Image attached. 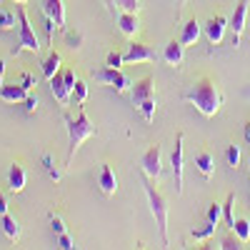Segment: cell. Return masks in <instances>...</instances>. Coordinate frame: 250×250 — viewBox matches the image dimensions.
<instances>
[{"mask_svg":"<svg viewBox=\"0 0 250 250\" xmlns=\"http://www.w3.org/2000/svg\"><path fill=\"white\" fill-rule=\"evenodd\" d=\"M183 100L193 103V105H195L205 118H213V115L220 110V105H223V93H220V88L215 85V80L203 78V80H198L188 93H183Z\"/></svg>","mask_w":250,"mask_h":250,"instance_id":"6da1fadb","label":"cell"},{"mask_svg":"<svg viewBox=\"0 0 250 250\" xmlns=\"http://www.w3.org/2000/svg\"><path fill=\"white\" fill-rule=\"evenodd\" d=\"M65 125H68V165H70L73 158H75V153L80 150V145L85 143L88 138L95 135V125L90 123V118H88L85 110H80L78 118H73V115L65 113Z\"/></svg>","mask_w":250,"mask_h":250,"instance_id":"7a4b0ae2","label":"cell"},{"mask_svg":"<svg viewBox=\"0 0 250 250\" xmlns=\"http://www.w3.org/2000/svg\"><path fill=\"white\" fill-rule=\"evenodd\" d=\"M143 185H145V195H148L150 210H153V215L158 220V228H160V240H163V245H170V238H168V198L153 185V178L145 175Z\"/></svg>","mask_w":250,"mask_h":250,"instance_id":"3957f363","label":"cell"},{"mask_svg":"<svg viewBox=\"0 0 250 250\" xmlns=\"http://www.w3.org/2000/svg\"><path fill=\"white\" fill-rule=\"evenodd\" d=\"M18 28H20V45H15L13 55H20V50H33V53H38V50H40V40H38L35 28L30 25V18H28L25 8H18Z\"/></svg>","mask_w":250,"mask_h":250,"instance_id":"277c9868","label":"cell"},{"mask_svg":"<svg viewBox=\"0 0 250 250\" xmlns=\"http://www.w3.org/2000/svg\"><path fill=\"white\" fill-rule=\"evenodd\" d=\"M95 78H98L100 83H105V85L115 88V93H125V90H130V85H133V80L125 75L120 68H110V65H105L103 70H98Z\"/></svg>","mask_w":250,"mask_h":250,"instance_id":"5b68a950","label":"cell"},{"mask_svg":"<svg viewBox=\"0 0 250 250\" xmlns=\"http://www.w3.org/2000/svg\"><path fill=\"white\" fill-rule=\"evenodd\" d=\"M140 168H143V173H145V175L153 178V180H158V178H160V170H163L160 145H150V148L145 150V155H143V160H140Z\"/></svg>","mask_w":250,"mask_h":250,"instance_id":"8992f818","label":"cell"},{"mask_svg":"<svg viewBox=\"0 0 250 250\" xmlns=\"http://www.w3.org/2000/svg\"><path fill=\"white\" fill-rule=\"evenodd\" d=\"M225 28H228V18L223 13H215L208 18V23H205V35L208 40H210V45H218L223 35H225Z\"/></svg>","mask_w":250,"mask_h":250,"instance_id":"52a82bcc","label":"cell"},{"mask_svg":"<svg viewBox=\"0 0 250 250\" xmlns=\"http://www.w3.org/2000/svg\"><path fill=\"white\" fill-rule=\"evenodd\" d=\"M130 95H133V105H135V108H140V105H143L145 100L155 98L153 78L148 75V78H140L138 83H133V85H130Z\"/></svg>","mask_w":250,"mask_h":250,"instance_id":"ba28073f","label":"cell"},{"mask_svg":"<svg viewBox=\"0 0 250 250\" xmlns=\"http://www.w3.org/2000/svg\"><path fill=\"white\" fill-rule=\"evenodd\" d=\"M245 23H248V0H240L235 5V13L230 18V30H233V45L238 48L240 45V35L245 30Z\"/></svg>","mask_w":250,"mask_h":250,"instance_id":"9c48e42d","label":"cell"},{"mask_svg":"<svg viewBox=\"0 0 250 250\" xmlns=\"http://www.w3.org/2000/svg\"><path fill=\"white\" fill-rule=\"evenodd\" d=\"M125 62H153L158 55L150 45H145V43H130L128 50L123 53Z\"/></svg>","mask_w":250,"mask_h":250,"instance_id":"30bf717a","label":"cell"},{"mask_svg":"<svg viewBox=\"0 0 250 250\" xmlns=\"http://www.w3.org/2000/svg\"><path fill=\"white\" fill-rule=\"evenodd\" d=\"M170 163H173V173H175V193L180 195L183 193V133L175 135V148H173V155H170Z\"/></svg>","mask_w":250,"mask_h":250,"instance_id":"8fae6325","label":"cell"},{"mask_svg":"<svg viewBox=\"0 0 250 250\" xmlns=\"http://www.w3.org/2000/svg\"><path fill=\"white\" fill-rule=\"evenodd\" d=\"M50 90H53V95H55V100L60 103V105H68L70 103V88L65 85V78H62V70H58L53 78H50Z\"/></svg>","mask_w":250,"mask_h":250,"instance_id":"7c38bea8","label":"cell"},{"mask_svg":"<svg viewBox=\"0 0 250 250\" xmlns=\"http://www.w3.org/2000/svg\"><path fill=\"white\" fill-rule=\"evenodd\" d=\"M200 33H203V25L198 23V18H188L185 25H183V30H180V43H183L185 48H188V45H195L198 38H200Z\"/></svg>","mask_w":250,"mask_h":250,"instance_id":"4fadbf2b","label":"cell"},{"mask_svg":"<svg viewBox=\"0 0 250 250\" xmlns=\"http://www.w3.org/2000/svg\"><path fill=\"white\" fill-rule=\"evenodd\" d=\"M163 60L168 62V65H173V68L183 65V60H185V45L180 43V40H170V43L165 45V50H163Z\"/></svg>","mask_w":250,"mask_h":250,"instance_id":"5bb4252c","label":"cell"},{"mask_svg":"<svg viewBox=\"0 0 250 250\" xmlns=\"http://www.w3.org/2000/svg\"><path fill=\"white\" fill-rule=\"evenodd\" d=\"M25 183H28V173H25V168L20 163H13L10 168H8V185H10V190L13 193H20L25 188Z\"/></svg>","mask_w":250,"mask_h":250,"instance_id":"9a60e30c","label":"cell"},{"mask_svg":"<svg viewBox=\"0 0 250 250\" xmlns=\"http://www.w3.org/2000/svg\"><path fill=\"white\" fill-rule=\"evenodd\" d=\"M98 183H100V190L105 193V195H115V190H118V178H115V170L110 168L108 163L100 168Z\"/></svg>","mask_w":250,"mask_h":250,"instance_id":"2e32d148","label":"cell"},{"mask_svg":"<svg viewBox=\"0 0 250 250\" xmlns=\"http://www.w3.org/2000/svg\"><path fill=\"white\" fill-rule=\"evenodd\" d=\"M43 13L55 20L58 28H65V5H62V0H43Z\"/></svg>","mask_w":250,"mask_h":250,"instance_id":"e0dca14e","label":"cell"},{"mask_svg":"<svg viewBox=\"0 0 250 250\" xmlns=\"http://www.w3.org/2000/svg\"><path fill=\"white\" fill-rule=\"evenodd\" d=\"M30 95V90H25L23 85H0V100L5 103H23L25 98Z\"/></svg>","mask_w":250,"mask_h":250,"instance_id":"ac0fdd59","label":"cell"},{"mask_svg":"<svg viewBox=\"0 0 250 250\" xmlns=\"http://www.w3.org/2000/svg\"><path fill=\"white\" fill-rule=\"evenodd\" d=\"M118 25H120V33L133 38L138 30H140V20H138V13H120L118 15Z\"/></svg>","mask_w":250,"mask_h":250,"instance_id":"d6986e66","label":"cell"},{"mask_svg":"<svg viewBox=\"0 0 250 250\" xmlns=\"http://www.w3.org/2000/svg\"><path fill=\"white\" fill-rule=\"evenodd\" d=\"M195 168L200 170V175H203L205 180H210V175H213V170H215V160H213V155L208 153V150L198 153V155H195Z\"/></svg>","mask_w":250,"mask_h":250,"instance_id":"ffe728a7","label":"cell"},{"mask_svg":"<svg viewBox=\"0 0 250 250\" xmlns=\"http://www.w3.org/2000/svg\"><path fill=\"white\" fill-rule=\"evenodd\" d=\"M60 60H62V58H60V53H58V50H50V55L43 60V75H45L48 80L60 70Z\"/></svg>","mask_w":250,"mask_h":250,"instance_id":"44dd1931","label":"cell"},{"mask_svg":"<svg viewBox=\"0 0 250 250\" xmlns=\"http://www.w3.org/2000/svg\"><path fill=\"white\" fill-rule=\"evenodd\" d=\"M3 230H5V235H8L13 243L20 238V223H18L10 213H5V215H3Z\"/></svg>","mask_w":250,"mask_h":250,"instance_id":"7402d4cb","label":"cell"},{"mask_svg":"<svg viewBox=\"0 0 250 250\" xmlns=\"http://www.w3.org/2000/svg\"><path fill=\"white\" fill-rule=\"evenodd\" d=\"M223 218H225L228 228L233 230V225H235V195H233V193L228 195V200L223 203Z\"/></svg>","mask_w":250,"mask_h":250,"instance_id":"603a6c76","label":"cell"},{"mask_svg":"<svg viewBox=\"0 0 250 250\" xmlns=\"http://www.w3.org/2000/svg\"><path fill=\"white\" fill-rule=\"evenodd\" d=\"M233 233L240 238V243H248V240H250V220H248V218H235Z\"/></svg>","mask_w":250,"mask_h":250,"instance_id":"cb8c5ba5","label":"cell"},{"mask_svg":"<svg viewBox=\"0 0 250 250\" xmlns=\"http://www.w3.org/2000/svg\"><path fill=\"white\" fill-rule=\"evenodd\" d=\"M15 23H18V18L13 10H8L5 5L0 8V30H15Z\"/></svg>","mask_w":250,"mask_h":250,"instance_id":"d4e9b609","label":"cell"},{"mask_svg":"<svg viewBox=\"0 0 250 250\" xmlns=\"http://www.w3.org/2000/svg\"><path fill=\"white\" fill-rule=\"evenodd\" d=\"M43 168H45V173H48V178L50 180H60V170H58V163H55V158L50 155V153H45L43 155Z\"/></svg>","mask_w":250,"mask_h":250,"instance_id":"484cf974","label":"cell"},{"mask_svg":"<svg viewBox=\"0 0 250 250\" xmlns=\"http://www.w3.org/2000/svg\"><path fill=\"white\" fill-rule=\"evenodd\" d=\"M225 163L230 165V168H238V165H240V148L235 143H230L225 148Z\"/></svg>","mask_w":250,"mask_h":250,"instance_id":"4316f807","label":"cell"},{"mask_svg":"<svg viewBox=\"0 0 250 250\" xmlns=\"http://www.w3.org/2000/svg\"><path fill=\"white\" fill-rule=\"evenodd\" d=\"M213 233H215V223L205 220V225H203V228L193 230V238H195V240H210V238H213Z\"/></svg>","mask_w":250,"mask_h":250,"instance_id":"83f0119b","label":"cell"},{"mask_svg":"<svg viewBox=\"0 0 250 250\" xmlns=\"http://www.w3.org/2000/svg\"><path fill=\"white\" fill-rule=\"evenodd\" d=\"M73 98H75V103H80V105L88 100V83H85V80H80V78H78L75 88H73Z\"/></svg>","mask_w":250,"mask_h":250,"instance_id":"f1b7e54d","label":"cell"},{"mask_svg":"<svg viewBox=\"0 0 250 250\" xmlns=\"http://www.w3.org/2000/svg\"><path fill=\"white\" fill-rule=\"evenodd\" d=\"M223 218V205L220 203H210V208H208V213H205V220H210L218 225V220Z\"/></svg>","mask_w":250,"mask_h":250,"instance_id":"f546056e","label":"cell"},{"mask_svg":"<svg viewBox=\"0 0 250 250\" xmlns=\"http://www.w3.org/2000/svg\"><path fill=\"white\" fill-rule=\"evenodd\" d=\"M118 8L123 13H140V0H118Z\"/></svg>","mask_w":250,"mask_h":250,"instance_id":"4dcf8cb0","label":"cell"},{"mask_svg":"<svg viewBox=\"0 0 250 250\" xmlns=\"http://www.w3.org/2000/svg\"><path fill=\"white\" fill-rule=\"evenodd\" d=\"M123 62H125V58H123V53H118V50H110L108 58H105V65H110V68H120Z\"/></svg>","mask_w":250,"mask_h":250,"instance_id":"1f68e13d","label":"cell"},{"mask_svg":"<svg viewBox=\"0 0 250 250\" xmlns=\"http://www.w3.org/2000/svg\"><path fill=\"white\" fill-rule=\"evenodd\" d=\"M20 85H23L25 90H33V88L38 85V78H35L33 73H28V70H25L23 75H20Z\"/></svg>","mask_w":250,"mask_h":250,"instance_id":"d6a6232c","label":"cell"},{"mask_svg":"<svg viewBox=\"0 0 250 250\" xmlns=\"http://www.w3.org/2000/svg\"><path fill=\"white\" fill-rule=\"evenodd\" d=\"M50 225H53V230H55L58 235H60V233H68V228H65V223H62V218L55 215V213L50 215Z\"/></svg>","mask_w":250,"mask_h":250,"instance_id":"836d02e7","label":"cell"},{"mask_svg":"<svg viewBox=\"0 0 250 250\" xmlns=\"http://www.w3.org/2000/svg\"><path fill=\"white\" fill-rule=\"evenodd\" d=\"M62 78H65V85L70 88V93H73V88H75V83H78V75H75V70L73 68H68V70H62Z\"/></svg>","mask_w":250,"mask_h":250,"instance_id":"e575fe53","label":"cell"},{"mask_svg":"<svg viewBox=\"0 0 250 250\" xmlns=\"http://www.w3.org/2000/svg\"><path fill=\"white\" fill-rule=\"evenodd\" d=\"M23 105H25V110H28V113H35V110H38V105H40V100H38V95H33V93H30V95L23 100Z\"/></svg>","mask_w":250,"mask_h":250,"instance_id":"d590c367","label":"cell"},{"mask_svg":"<svg viewBox=\"0 0 250 250\" xmlns=\"http://www.w3.org/2000/svg\"><path fill=\"white\" fill-rule=\"evenodd\" d=\"M238 243H240V238H238V235H235V238H233V235H228V238H223L220 248H225V250H238V248H240Z\"/></svg>","mask_w":250,"mask_h":250,"instance_id":"8d00e7d4","label":"cell"},{"mask_svg":"<svg viewBox=\"0 0 250 250\" xmlns=\"http://www.w3.org/2000/svg\"><path fill=\"white\" fill-rule=\"evenodd\" d=\"M58 245H60L62 250H73V248H75V245H73V238H70L68 233H60V235H58Z\"/></svg>","mask_w":250,"mask_h":250,"instance_id":"74e56055","label":"cell"},{"mask_svg":"<svg viewBox=\"0 0 250 250\" xmlns=\"http://www.w3.org/2000/svg\"><path fill=\"white\" fill-rule=\"evenodd\" d=\"M43 25H45V33H48V43H53V35H55L58 23H55L53 18H48V15H45V23H43Z\"/></svg>","mask_w":250,"mask_h":250,"instance_id":"f35d334b","label":"cell"},{"mask_svg":"<svg viewBox=\"0 0 250 250\" xmlns=\"http://www.w3.org/2000/svg\"><path fill=\"white\" fill-rule=\"evenodd\" d=\"M65 38H68V45H70L73 50H75V48H80V40H83V38H80V33H73V30H70Z\"/></svg>","mask_w":250,"mask_h":250,"instance_id":"ab89813d","label":"cell"},{"mask_svg":"<svg viewBox=\"0 0 250 250\" xmlns=\"http://www.w3.org/2000/svg\"><path fill=\"white\" fill-rule=\"evenodd\" d=\"M5 213H8V198L0 193V215H5Z\"/></svg>","mask_w":250,"mask_h":250,"instance_id":"60d3db41","label":"cell"},{"mask_svg":"<svg viewBox=\"0 0 250 250\" xmlns=\"http://www.w3.org/2000/svg\"><path fill=\"white\" fill-rule=\"evenodd\" d=\"M243 138H245V143L250 145V120L245 123V128H243Z\"/></svg>","mask_w":250,"mask_h":250,"instance_id":"b9f144b4","label":"cell"},{"mask_svg":"<svg viewBox=\"0 0 250 250\" xmlns=\"http://www.w3.org/2000/svg\"><path fill=\"white\" fill-rule=\"evenodd\" d=\"M105 5H108L110 13H115V10H118V0H105Z\"/></svg>","mask_w":250,"mask_h":250,"instance_id":"7bdbcfd3","label":"cell"},{"mask_svg":"<svg viewBox=\"0 0 250 250\" xmlns=\"http://www.w3.org/2000/svg\"><path fill=\"white\" fill-rule=\"evenodd\" d=\"M3 73H5V60L0 58V85H3Z\"/></svg>","mask_w":250,"mask_h":250,"instance_id":"ee69618b","label":"cell"},{"mask_svg":"<svg viewBox=\"0 0 250 250\" xmlns=\"http://www.w3.org/2000/svg\"><path fill=\"white\" fill-rule=\"evenodd\" d=\"M175 3H178V8H183V5L188 3V0H175Z\"/></svg>","mask_w":250,"mask_h":250,"instance_id":"f6af8a7d","label":"cell"},{"mask_svg":"<svg viewBox=\"0 0 250 250\" xmlns=\"http://www.w3.org/2000/svg\"><path fill=\"white\" fill-rule=\"evenodd\" d=\"M15 3H18V5H28V0H15Z\"/></svg>","mask_w":250,"mask_h":250,"instance_id":"bcb514c9","label":"cell"},{"mask_svg":"<svg viewBox=\"0 0 250 250\" xmlns=\"http://www.w3.org/2000/svg\"><path fill=\"white\" fill-rule=\"evenodd\" d=\"M248 98H250V88H248Z\"/></svg>","mask_w":250,"mask_h":250,"instance_id":"7dc6e473","label":"cell"}]
</instances>
